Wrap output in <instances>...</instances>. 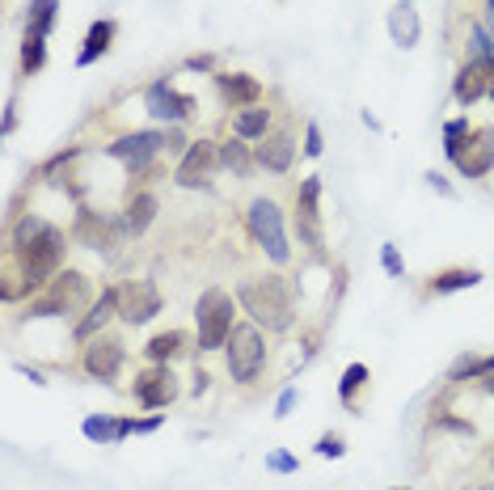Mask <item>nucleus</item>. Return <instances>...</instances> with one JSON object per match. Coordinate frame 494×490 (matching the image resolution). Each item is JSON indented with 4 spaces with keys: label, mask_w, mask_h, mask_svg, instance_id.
I'll return each instance as SVG.
<instances>
[{
    "label": "nucleus",
    "mask_w": 494,
    "mask_h": 490,
    "mask_svg": "<svg viewBox=\"0 0 494 490\" xmlns=\"http://www.w3.org/2000/svg\"><path fill=\"white\" fill-rule=\"evenodd\" d=\"M444 153H448V161H453L465 178H481V174H490V165H494V131L490 127L469 131L465 119H453V123L444 127Z\"/></svg>",
    "instance_id": "nucleus-3"
},
{
    "label": "nucleus",
    "mask_w": 494,
    "mask_h": 490,
    "mask_svg": "<svg viewBox=\"0 0 494 490\" xmlns=\"http://www.w3.org/2000/svg\"><path fill=\"white\" fill-rule=\"evenodd\" d=\"M266 469H274V474H292V469H296V457H288V452H271V457H266Z\"/></svg>",
    "instance_id": "nucleus-32"
},
{
    "label": "nucleus",
    "mask_w": 494,
    "mask_h": 490,
    "mask_svg": "<svg viewBox=\"0 0 494 490\" xmlns=\"http://www.w3.org/2000/svg\"><path fill=\"white\" fill-rule=\"evenodd\" d=\"M220 165H229L237 178H246V174H249V148L241 144V136L229 140V144H220Z\"/></svg>",
    "instance_id": "nucleus-25"
},
{
    "label": "nucleus",
    "mask_w": 494,
    "mask_h": 490,
    "mask_svg": "<svg viewBox=\"0 0 494 490\" xmlns=\"http://www.w3.org/2000/svg\"><path fill=\"white\" fill-rule=\"evenodd\" d=\"M381 258H384V271H389L393 280H401V271H406V263H401V258H398V250H393V245H384V250H381Z\"/></svg>",
    "instance_id": "nucleus-33"
},
{
    "label": "nucleus",
    "mask_w": 494,
    "mask_h": 490,
    "mask_svg": "<svg viewBox=\"0 0 494 490\" xmlns=\"http://www.w3.org/2000/svg\"><path fill=\"white\" fill-rule=\"evenodd\" d=\"M490 465H494V457H490Z\"/></svg>",
    "instance_id": "nucleus-44"
},
{
    "label": "nucleus",
    "mask_w": 494,
    "mask_h": 490,
    "mask_svg": "<svg viewBox=\"0 0 494 490\" xmlns=\"http://www.w3.org/2000/svg\"><path fill=\"white\" fill-rule=\"evenodd\" d=\"M194 322H199V347L216 351L229 347V334H233V296L224 288H207L194 305Z\"/></svg>",
    "instance_id": "nucleus-4"
},
{
    "label": "nucleus",
    "mask_w": 494,
    "mask_h": 490,
    "mask_svg": "<svg viewBox=\"0 0 494 490\" xmlns=\"http://www.w3.org/2000/svg\"><path fill=\"white\" fill-rule=\"evenodd\" d=\"M148 114H157V119H169V123H178V119H186V114L194 111V102L186 98V94H178V89H169L165 81L148 85Z\"/></svg>",
    "instance_id": "nucleus-14"
},
{
    "label": "nucleus",
    "mask_w": 494,
    "mask_h": 490,
    "mask_svg": "<svg viewBox=\"0 0 494 490\" xmlns=\"http://www.w3.org/2000/svg\"><path fill=\"white\" fill-rule=\"evenodd\" d=\"M292 156H296V140H292L288 131H274V136H262L258 144V165L271 169V174H283L292 165Z\"/></svg>",
    "instance_id": "nucleus-16"
},
{
    "label": "nucleus",
    "mask_w": 494,
    "mask_h": 490,
    "mask_svg": "<svg viewBox=\"0 0 494 490\" xmlns=\"http://www.w3.org/2000/svg\"><path fill=\"white\" fill-rule=\"evenodd\" d=\"M473 283H481L478 271H444V275H436V280H431V292H436V296L461 292V288H473Z\"/></svg>",
    "instance_id": "nucleus-23"
},
{
    "label": "nucleus",
    "mask_w": 494,
    "mask_h": 490,
    "mask_svg": "<svg viewBox=\"0 0 494 490\" xmlns=\"http://www.w3.org/2000/svg\"><path fill=\"white\" fill-rule=\"evenodd\" d=\"M266 123H271V111H262V106H249V111L237 114L233 131L241 136V140H258V136H266Z\"/></svg>",
    "instance_id": "nucleus-22"
},
{
    "label": "nucleus",
    "mask_w": 494,
    "mask_h": 490,
    "mask_svg": "<svg viewBox=\"0 0 494 490\" xmlns=\"http://www.w3.org/2000/svg\"><path fill=\"white\" fill-rule=\"evenodd\" d=\"M182 148H191L182 140V131H165V153H182Z\"/></svg>",
    "instance_id": "nucleus-36"
},
{
    "label": "nucleus",
    "mask_w": 494,
    "mask_h": 490,
    "mask_svg": "<svg viewBox=\"0 0 494 490\" xmlns=\"http://www.w3.org/2000/svg\"><path fill=\"white\" fill-rule=\"evenodd\" d=\"M42 39H47V34H34V30H26V42H22V68H26V72H39L42 59H47V47H42Z\"/></svg>",
    "instance_id": "nucleus-27"
},
{
    "label": "nucleus",
    "mask_w": 494,
    "mask_h": 490,
    "mask_svg": "<svg viewBox=\"0 0 494 490\" xmlns=\"http://www.w3.org/2000/svg\"><path fill=\"white\" fill-rule=\"evenodd\" d=\"M494 81V56L486 59H469L465 68H461V76H456V102H478L486 89H490Z\"/></svg>",
    "instance_id": "nucleus-15"
},
{
    "label": "nucleus",
    "mask_w": 494,
    "mask_h": 490,
    "mask_svg": "<svg viewBox=\"0 0 494 490\" xmlns=\"http://www.w3.org/2000/svg\"><path fill=\"white\" fill-rule=\"evenodd\" d=\"M389 34L398 47H414L418 42V13H414L410 4H398L393 13H389Z\"/></svg>",
    "instance_id": "nucleus-20"
},
{
    "label": "nucleus",
    "mask_w": 494,
    "mask_h": 490,
    "mask_svg": "<svg viewBox=\"0 0 494 490\" xmlns=\"http://www.w3.org/2000/svg\"><path fill=\"white\" fill-rule=\"evenodd\" d=\"M182 343H186V334H182V330H165V334H157L148 343V360H157V364L174 360V355L182 351Z\"/></svg>",
    "instance_id": "nucleus-24"
},
{
    "label": "nucleus",
    "mask_w": 494,
    "mask_h": 490,
    "mask_svg": "<svg viewBox=\"0 0 494 490\" xmlns=\"http://www.w3.org/2000/svg\"><path fill=\"white\" fill-rule=\"evenodd\" d=\"M161 313V292L152 280H127L119 283V317L127 325H144Z\"/></svg>",
    "instance_id": "nucleus-8"
},
{
    "label": "nucleus",
    "mask_w": 494,
    "mask_h": 490,
    "mask_svg": "<svg viewBox=\"0 0 494 490\" xmlns=\"http://www.w3.org/2000/svg\"><path fill=\"white\" fill-rule=\"evenodd\" d=\"M13 250L22 263V292H39L59 275V258H64V233L51 228L39 216H26L13 233Z\"/></svg>",
    "instance_id": "nucleus-1"
},
{
    "label": "nucleus",
    "mask_w": 494,
    "mask_h": 490,
    "mask_svg": "<svg viewBox=\"0 0 494 490\" xmlns=\"http://www.w3.org/2000/svg\"><path fill=\"white\" fill-rule=\"evenodd\" d=\"M123 368V343L119 338H89L85 347V372L97 380H114Z\"/></svg>",
    "instance_id": "nucleus-12"
},
{
    "label": "nucleus",
    "mask_w": 494,
    "mask_h": 490,
    "mask_svg": "<svg viewBox=\"0 0 494 490\" xmlns=\"http://www.w3.org/2000/svg\"><path fill=\"white\" fill-rule=\"evenodd\" d=\"M220 81V89H224V98L233 102V106H258V94H262V85L254 81V76H241V72H237V76H216Z\"/></svg>",
    "instance_id": "nucleus-18"
},
{
    "label": "nucleus",
    "mask_w": 494,
    "mask_h": 490,
    "mask_svg": "<svg viewBox=\"0 0 494 490\" xmlns=\"http://www.w3.org/2000/svg\"><path fill=\"white\" fill-rule=\"evenodd\" d=\"M220 165V148L211 140H194L186 153H182L178 165V183L182 186H207L211 183V169Z\"/></svg>",
    "instance_id": "nucleus-10"
},
{
    "label": "nucleus",
    "mask_w": 494,
    "mask_h": 490,
    "mask_svg": "<svg viewBox=\"0 0 494 490\" xmlns=\"http://www.w3.org/2000/svg\"><path fill=\"white\" fill-rule=\"evenodd\" d=\"M321 148H326V144H321V127L309 123V131H304V153H309V156H321Z\"/></svg>",
    "instance_id": "nucleus-34"
},
{
    "label": "nucleus",
    "mask_w": 494,
    "mask_h": 490,
    "mask_svg": "<svg viewBox=\"0 0 494 490\" xmlns=\"http://www.w3.org/2000/svg\"><path fill=\"white\" fill-rule=\"evenodd\" d=\"M55 0H30V30L34 34H47L51 30V22H55Z\"/></svg>",
    "instance_id": "nucleus-28"
},
{
    "label": "nucleus",
    "mask_w": 494,
    "mask_h": 490,
    "mask_svg": "<svg viewBox=\"0 0 494 490\" xmlns=\"http://www.w3.org/2000/svg\"><path fill=\"white\" fill-rule=\"evenodd\" d=\"M490 17H494V0H490Z\"/></svg>",
    "instance_id": "nucleus-43"
},
{
    "label": "nucleus",
    "mask_w": 494,
    "mask_h": 490,
    "mask_svg": "<svg viewBox=\"0 0 494 490\" xmlns=\"http://www.w3.org/2000/svg\"><path fill=\"white\" fill-rule=\"evenodd\" d=\"M207 380H211L207 372H194V393H203V389H207Z\"/></svg>",
    "instance_id": "nucleus-40"
},
{
    "label": "nucleus",
    "mask_w": 494,
    "mask_h": 490,
    "mask_svg": "<svg viewBox=\"0 0 494 490\" xmlns=\"http://www.w3.org/2000/svg\"><path fill=\"white\" fill-rule=\"evenodd\" d=\"M478 490H494V482H486V486H478Z\"/></svg>",
    "instance_id": "nucleus-42"
},
{
    "label": "nucleus",
    "mask_w": 494,
    "mask_h": 490,
    "mask_svg": "<svg viewBox=\"0 0 494 490\" xmlns=\"http://www.w3.org/2000/svg\"><path fill=\"white\" fill-rule=\"evenodd\" d=\"M249 233H254V241H258L262 250L271 254V263H288L292 250H288V237H283V216H279V208H274L271 199H254L249 203Z\"/></svg>",
    "instance_id": "nucleus-5"
},
{
    "label": "nucleus",
    "mask_w": 494,
    "mask_h": 490,
    "mask_svg": "<svg viewBox=\"0 0 494 490\" xmlns=\"http://www.w3.org/2000/svg\"><path fill=\"white\" fill-rule=\"evenodd\" d=\"M85 296H89V283H85V275H76V271H64V275H55V280H51L47 296L30 305V317H55V313H68V308L85 305Z\"/></svg>",
    "instance_id": "nucleus-7"
},
{
    "label": "nucleus",
    "mask_w": 494,
    "mask_h": 490,
    "mask_svg": "<svg viewBox=\"0 0 494 490\" xmlns=\"http://www.w3.org/2000/svg\"><path fill=\"white\" fill-rule=\"evenodd\" d=\"M152 216H157V199H152V195H136L131 203H127V233L139 237V233L152 225Z\"/></svg>",
    "instance_id": "nucleus-21"
},
{
    "label": "nucleus",
    "mask_w": 494,
    "mask_h": 490,
    "mask_svg": "<svg viewBox=\"0 0 494 490\" xmlns=\"http://www.w3.org/2000/svg\"><path fill=\"white\" fill-rule=\"evenodd\" d=\"M364 380H368V368L364 364H351L343 372V385H338V397H343V402H351V397H355V389L359 385H364Z\"/></svg>",
    "instance_id": "nucleus-30"
},
{
    "label": "nucleus",
    "mask_w": 494,
    "mask_h": 490,
    "mask_svg": "<svg viewBox=\"0 0 494 490\" xmlns=\"http://www.w3.org/2000/svg\"><path fill=\"white\" fill-rule=\"evenodd\" d=\"M76 237L81 241H102V245H106V220H94V211H81V225H76Z\"/></svg>",
    "instance_id": "nucleus-29"
},
{
    "label": "nucleus",
    "mask_w": 494,
    "mask_h": 490,
    "mask_svg": "<svg viewBox=\"0 0 494 490\" xmlns=\"http://www.w3.org/2000/svg\"><path fill=\"white\" fill-rule=\"evenodd\" d=\"M317 452H321V457H343V440H338V435H321V440H317Z\"/></svg>",
    "instance_id": "nucleus-35"
},
{
    "label": "nucleus",
    "mask_w": 494,
    "mask_h": 490,
    "mask_svg": "<svg viewBox=\"0 0 494 490\" xmlns=\"http://www.w3.org/2000/svg\"><path fill=\"white\" fill-rule=\"evenodd\" d=\"M229 372L233 380H254L262 372V360H266V347H262V334L258 325H233V334H229Z\"/></svg>",
    "instance_id": "nucleus-6"
},
{
    "label": "nucleus",
    "mask_w": 494,
    "mask_h": 490,
    "mask_svg": "<svg viewBox=\"0 0 494 490\" xmlns=\"http://www.w3.org/2000/svg\"><path fill=\"white\" fill-rule=\"evenodd\" d=\"M81 432L89 435V440H97V444H114V440H119V419H106V414H89V419L81 423Z\"/></svg>",
    "instance_id": "nucleus-26"
},
{
    "label": "nucleus",
    "mask_w": 494,
    "mask_h": 490,
    "mask_svg": "<svg viewBox=\"0 0 494 490\" xmlns=\"http://www.w3.org/2000/svg\"><path fill=\"white\" fill-rule=\"evenodd\" d=\"M136 397L144 402L148 410H161L169 406L174 397H178V377L169 372V368H152V372H144V377L136 380Z\"/></svg>",
    "instance_id": "nucleus-13"
},
{
    "label": "nucleus",
    "mask_w": 494,
    "mask_h": 490,
    "mask_svg": "<svg viewBox=\"0 0 494 490\" xmlns=\"http://www.w3.org/2000/svg\"><path fill=\"white\" fill-rule=\"evenodd\" d=\"M186 68H191V72H207V68H211V56H194V59H186Z\"/></svg>",
    "instance_id": "nucleus-37"
},
{
    "label": "nucleus",
    "mask_w": 494,
    "mask_h": 490,
    "mask_svg": "<svg viewBox=\"0 0 494 490\" xmlns=\"http://www.w3.org/2000/svg\"><path fill=\"white\" fill-rule=\"evenodd\" d=\"M481 385H486V393H494V377H481Z\"/></svg>",
    "instance_id": "nucleus-41"
},
{
    "label": "nucleus",
    "mask_w": 494,
    "mask_h": 490,
    "mask_svg": "<svg viewBox=\"0 0 494 490\" xmlns=\"http://www.w3.org/2000/svg\"><path fill=\"white\" fill-rule=\"evenodd\" d=\"M317 195H321V183H317V178H304L301 195H296V225H301V241L309 250H321V211H317Z\"/></svg>",
    "instance_id": "nucleus-11"
},
{
    "label": "nucleus",
    "mask_w": 494,
    "mask_h": 490,
    "mask_svg": "<svg viewBox=\"0 0 494 490\" xmlns=\"http://www.w3.org/2000/svg\"><path fill=\"white\" fill-rule=\"evenodd\" d=\"M110 313H119V288H106V292L97 296V305L85 313V322L76 325V338H94L102 325L110 322Z\"/></svg>",
    "instance_id": "nucleus-17"
},
{
    "label": "nucleus",
    "mask_w": 494,
    "mask_h": 490,
    "mask_svg": "<svg viewBox=\"0 0 494 490\" xmlns=\"http://www.w3.org/2000/svg\"><path fill=\"white\" fill-rule=\"evenodd\" d=\"M165 148V136H157V131H131V136H119V140L110 144V156H119L131 174H139V169H148V161Z\"/></svg>",
    "instance_id": "nucleus-9"
},
{
    "label": "nucleus",
    "mask_w": 494,
    "mask_h": 490,
    "mask_svg": "<svg viewBox=\"0 0 494 490\" xmlns=\"http://www.w3.org/2000/svg\"><path fill=\"white\" fill-rule=\"evenodd\" d=\"M241 308L266 330H292V283L283 275H258L246 280L237 292Z\"/></svg>",
    "instance_id": "nucleus-2"
},
{
    "label": "nucleus",
    "mask_w": 494,
    "mask_h": 490,
    "mask_svg": "<svg viewBox=\"0 0 494 490\" xmlns=\"http://www.w3.org/2000/svg\"><path fill=\"white\" fill-rule=\"evenodd\" d=\"M292 402H296V389H288V393H283V397H279V419H283V414H288V410H292Z\"/></svg>",
    "instance_id": "nucleus-38"
},
{
    "label": "nucleus",
    "mask_w": 494,
    "mask_h": 490,
    "mask_svg": "<svg viewBox=\"0 0 494 490\" xmlns=\"http://www.w3.org/2000/svg\"><path fill=\"white\" fill-rule=\"evenodd\" d=\"M456 380L461 377H494V355H481V360H465V364L453 372Z\"/></svg>",
    "instance_id": "nucleus-31"
},
{
    "label": "nucleus",
    "mask_w": 494,
    "mask_h": 490,
    "mask_svg": "<svg viewBox=\"0 0 494 490\" xmlns=\"http://www.w3.org/2000/svg\"><path fill=\"white\" fill-rule=\"evenodd\" d=\"M157 427H161V419H139L136 423V432H157Z\"/></svg>",
    "instance_id": "nucleus-39"
},
{
    "label": "nucleus",
    "mask_w": 494,
    "mask_h": 490,
    "mask_svg": "<svg viewBox=\"0 0 494 490\" xmlns=\"http://www.w3.org/2000/svg\"><path fill=\"white\" fill-rule=\"evenodd\" d=\"M110 39H114V22H94L89 34H85V47H81V56H76V64L85 68V64H94L97 56H106Z\"/></svg>",
    "instance_id": "nucleus-19"
}]
</instances>
